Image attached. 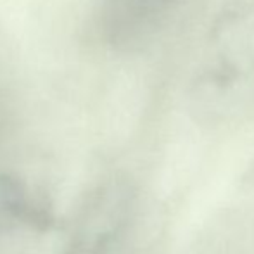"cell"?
Returning a JSON list of instances; mask_svg holds the SVG:
<instances>
[{"mask_svg":"<svg viewBox=\"0 0 254 254\" xmlns=\"http://www.w3.org/2000/svg\"><path fill=\"white\" fill-rule=\"evenodd\" d=\"M189 94L204 111H223L254 97V0L221 3Z\"/></svg>","mask_w":254,"mask_h":254,"instance_id":"6da1fadb","label":"cell"},{"mask_svg":"<svg viewBox=\"0 0 254 254\" xmlns=\"http://www.w3.org/2000/svg\"><path fill=\"white\" fill-rule=\"evenodd\" d=\"M182 0H101L99 31L114 52L137 54L166 28Z\"/></svg>","mask_w":254,"mask_h":254,"instance_id":"7a4b0ae2","label":"cell"},{"mask_svg":"<svg viewBox=\"0 0 254 254\" xmlns=\"http://www.w3.org/2000/svg\"><path fill=\"white\" fill-rule=\"evenodd\" d=\"M56 227L51 202L16 173H0V235L17 230L49 232Z\"/></svg>","mask_w":254,"mask_h":254,"instance_id":"3957f363","label":"cell"},{"mask_svg":"<svg viewBox=\"0 0 254 254\" xmlns=\"http://www.w3.org/2000/svg\"><path fill=\"white\" fill-rule=\"evenodd\" d=\"M116 249L118 246L111 244V242L81 237V235H73L64 254H114Z\"/></svg>","mask_w":254,"mask_h":254,"instance_id":"277c9868","label":"cell"},{"mask_svg":"<svg viewBox=\"0 0 254 254\" xmlns=\"http://www.w3.org/2000/svg\"><path fill=\"white\" fill-rule=\"evenodd\" d=\"M10 123V107H9V99L5 95V90L2 88L0 83V142L3 140L7 133V128Z\"/></svg>","mask_w":254,"mask_h":254,"instance_id":"5b68a950","label":"cell"}]
</instances>
